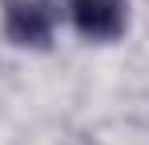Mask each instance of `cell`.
<instances>
[{
	"label": "cell",
	"instance_id": "obj_2",
	"mask_svg": "<svg viewBox=\"0 0 149 145\" xmlns=\"http://www.w3.org/2000/svg\"><path fill=\"white\" fill-rule=\"evenodd\" d=\"M73 24L85 40H117L129 24L125 0H69Z\"/></svg>",
	"mask_w": 149,
	"mask_h": 145
},
{
	"label": "cell",
	"instance_id": "obj_1",
	"mask_svg": "<svg viewBox=\"0 0 149 145\" xmlns=\"http://www.w3.org/2000/svg\"><path fill=\"white\" fill-rule=\"evenodd\" d=\"M4 32L12 45L49 48V36H52L49 0H4Z\"/></svg>",
	"mask_w": 149,
	"mask_h": 145
}]
</instances>
